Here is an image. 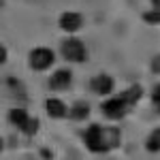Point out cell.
<instances>
[{
    "label": "cell",
    "instance_id": "44dd1931",
    "mask_svg": "<svg viewBox=\"0 0 160 160\" xmlns=\"http://www.w3.org/2000/svg\"><path fill=\"white\" fill-rule=\"evenodd\" d=\"M2 148H4V141H2V139H0V152H2Z\"/></svg>",
    "mask_w": 160,
    "mask_h": 160
},
{
    "label": "cell",
    "instance_id": "9a60e30c",
    "mask_svg": "<svg viewBox=\"0 0 160 160\" xmlns=\"http://www.w3.org/2000/svg\"><path fill=\"white\" fill-rule=\"evenodd\" d=\"M143 22L145 24H160V11H156V9H152V11L143 13Z\"/></svg>",
    "mask_w": 160,
    "mask_h": 160
},
{
    "label": "cell",
    "instance_id": "5b68a950",
    "mask_svg": "<svg viewBox=\"0 0 160 160\" xmlns=\"http://www.w3.org/2000/svg\"><path fill=\"white\" fill-rule=\"evenodd\" d=\"M83 26V17L79 15V13H73V11H66L60 15V28L64 32H68V34H75L79 28Z\"/></svg>",
    "mask_w": 160,
    "mask_h": 160
},
{
    "label": "cell",
    "instance_id": "7402d4cb",
    "mask_svg": "<svg viewBox=\"0 0 160 160\" xmlns=\"http://www.w3.org/2000/svg\"><path fill=\"white\" fill-rule=\"evenodd\" d=\"M2 4H4V0H0V7H2Z\"/></svg>",
    "mask_w": 160,
    "mask_h": 160
},
{
    "label": "cell",
    "instance_id": "8992f818",
    "mask_svg": "<svg viewBox=\"0 0 160 160\" xmlns=\"http://www.w3.org/2000/svg\"><path fill=\"white\" fill-rule=\"evenodd\" d=\"M90 88H92L94 94H98V96H107V94H111V90H113V77H109V75H105V73L96 75V77L92 79Z\"/></svg>",
    "mask_w": 160,
    "mask_h": 160
},
{
    "label": "cell",
    "instance_id": "8fae6325",
    "mask_svg": "<svg viewBox=\"0 0 160 160\" xmlns=\"http://www.w3.org/2000/svg\"><path fill=\"white\" fill-rule=\"evenodd\" d=\"M30 115H28V111L22 109V107H15V109L9 111V122L13 124V126H17L19 130H22V126L26 124V120H28Z\"/></svg>",
    "mask_w": 160,
    "mask_h": 160
},
{
    "label": "cell",
    "instance_id": "4fadbf2b",
    "mask_svg": "<svg viewBox=\"0 0 160 160\" xmlns=\"http://www.w3.org/2000/svg\"><path fill=\"white\" fill-rule=\"evenodd\" d=\"M145 148H148L149 154H158L160 152V128H156V130L149 132L148 141H145Z\"/></svg>",
    "mask_w": 160,
    "mask_h": 160
},
{
    "label": "cell",
    "instance_id": "5bb4252c",
    "mask_svg": "<svg viewBox=\"0 0 160 160\" xmlns=\"http://www.w3.org/2000/svg\"><path fill=\"white\" fill-rule=\"evenodd\" d=\"M37 130H38V120H34V118H28L26 124L22 126V132H26L28 137L37 135Z\"/></svg>",
    "mask_w": 160,
    "mask_h": 160
},
{
    "label": "cell",
    "instance_id": "ffe728a7",
    "mask_svg": "<svg viewBox=\"0 0 160 160\" xmlns=\"http://www.w3.org/2000/svg\"><path fill=\"white\" fill-rule=\"evenodd\" d=\"M152 4H154V9H156V11H160V0H152Z\"/></svg>",
    "mask_w": 160,
    "mask_h": 160
},
{
    "label": "cell",
    "instance_id": "7c38bea8",
    "mask_svg": "<svg viewBox=\"0 0 160 160\" xmlns=\"http://www.w3.org/2000/svg\"><path fill=\"white\" fill-rule=\"evenodd\" d=\"M141 96H143V88H141V86H130L128 90H124V92H122V98L126 100L130 107H132Z\"/></svg>",
    "mask_w": 160,
    "mask_h": 160
},
{
    "label": "cell",
    "instance_id": "30bf717a",
    "mask_svg": "<svg viewBox=\"0 0 160 160\" xmlns=\"http://www.w3.org/2000/svg\"><path fill=\"white\" fill-rule=\"evenodd\" d=\"M68 115H71V120H77V122L88 120V115H90V105L83 102V100L73 102V107H71V111H68Z\"/></svg>",
    "mask_w": 160,
    "mask_h": 160
},
{
    "label": "cell",
    "instance_id": "2e32d148",
    "mask_svg": "<svg viewBox=\"0 0 160 160\" xmlns=\"http://www.w3.org/2000/svg\"><path fill=\"white\" fill-rule=\"evenodd\" d=\"M152 100H154V105H160V86H156V90L152 92Z\"/></svg>",
    "mask_w": 160,
    "mask_h": 160
},
{
    "label": "cell",
    "instance_id": "ba28073f",
    "mask_svg": "<svg viewBox=\"0 0 160 160\" xmlns=\"http://www.w3.org/2000/svg\"><path fill=\"white\" fill-rule=\"evenodd\" d=\"M45 109H47V115L49 118H56V120H62L68 111H66V105L62 102L60 98H49L45 102Z\"/></svg>",
    "mask_w": 160,
    "mask_h": 160
},
{
    "label": "cell",
    "instance_id": "7a4b0ae2",
    "mask_svg": "<svg viewBox=\"0 0 160 160\" xmlns=\"http://www.w3.org/2000/svg\"><path fill=\"white\" fill-rule=\"evenodd\" d=\"M62 58L64 60H68V62H83L88 58V49H86V45L79 41L77 37H68L64 43H62Z\"/></svg>",
    "mask_w": 160,
    "mask_h": 160
},
{
    "label": "cell",
    "instance_id": "9c48e42d",
    "mask_svg": "<svg viewBox=\"0 0 160 160\" xmlns=\"http://www.w3.org/2000/svg\"><path fill=\"white\" fill-rule=\"evenodd\" d=\"M105 141H107V145H109V152L115 148H120V143H122V132H120V128L118 126H107L105 128Z\"/></svg>",
    "mask_w": 160,
    "mask_h": 160
},
{
    "label": "cell",
    "instance_id": "e0dca14e",
    "mask_svg": "<svg viewBox=\"0 0 160 160\" xmlns=\"http://www.w3.org/2000/svg\"><path fill=\"white\" fill-rule=\"evenodd\" d=\"M152 66H154V73H160V56L154 58V64H152Z\"/></svg>",
    "mask_w": 160,
    "mask_h": 160
},
{
    "label": "cell",
    "instance_id": "d6986e66",
    "mask_svg": "<svg viewBox=\"0 0 160 160\" xmlns=\"http://www.w3.org/2000/svg\"><path fill=\"white\" fill-rule=\"evenodd\" d=\"M41 154H43V158H45V160H51V154H49V149H43Z\"/></svg>",
    "mask_w": 160,
    "mask_h": 160
},
{
    "label": "cell",
    "instance_id": "ac0fdd59",
    "mask_svg": "<svg viewBox=\"0 0 160 160\" xmlns=\"http://www.w3.org/2000/svg\"><path fill=\"white\" fill-rule=\"evenodd\" d=\"M4 60H7V49H4V47L0 45V64H2Z\"/></svg>",
    "mask_w": 160,
    "mask_h": 160
},
{
    "label": "cell",
    "instance_id": "52a82bcc",
    "mask_svg": "<svg viewBox=\"0 0 160 160\" xmlns=\"http://www.w3.org/2000/svg\"><path fill=\"white\" fill-rule=\"evenodd\" d=\"M73 81V73L68 68H58L56 73L49 77V88L51 90H66Z\"/></svg>",
    "mask_w": 160,
    "mask_h": 160
},
{
    "label": "cell",
    "instance_id": "277c9868",
    "mask_svg": "<svg viewBox=\"0 0 160 160\" xmlns=\"http://www.w3.org/2000/svg\"><path fill=\"white\" fill-rule=\"evenodd\" d=\"M56 62V53L49 47H37L30 51V66L34 71H45Z\"/></svg>",
    "mask_w": 160,
    "mask_h": 160
},
{
    "label": "cell",
    "instance_id": "6da1fadb",
    "mask_svg": "<svg viewBox=\"0 0 160 160\" xmlns=\"http://www.w3.org/2000/svg\"><path fill=\"white\" fill-rule=\"evenodd\" d=\"M83 141H86V148L94 154L109 152V145L105 141V126H100V124H90V128L83 132Z\"/></svg>",
    "mask_w": 160,
    "mask_h": 160
},
{
    "label": "cell",
    "instance_id": "3957f363",
    "mask_svg": "<svg viewBox=\"0 0 160 160\" xmlns=\"http://www.w3.org/2000/svg\"><path fill=\"white\" fill-rule=\"evenodd\" d=\"M128 102L122 98V94L120 96H113V98H107L102 105H100V111L109 118V120H122L124 115L128 113Z\"/></svg>",
    "mask_w": 160,
    "mask_h": 160
}]
</instances>
